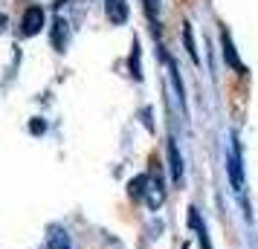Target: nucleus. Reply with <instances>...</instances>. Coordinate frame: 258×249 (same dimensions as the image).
Wrapping results in <instances>:
<instances>
[{"instance_id": "obj_9", "label": "nucleus", "mask_w": 258, "mask_h": 249, "mask_svg": "<svg viewBox=\"0 0 258 249\" xmlns=\"http://www.w3.org/2000/svg\"><path fill=\"white\" fill-rule=\"evenodd\" d=\"M6 29V15H0V32Z\"/></svg>"}, {"instance_id": "obj_1", "label": "nucleus", "mask_w": 258, "mask_h": 249, "mask_svg": "<svg viewBox=\"0 0 258 249\" xmlns=\"http://www.w3.org/2000/svg\"><path fill=\"white\" fill-rule=\"evenodd\" d=\"M226 171H229L232 189L238 191V194H244L246 191V177H244V162H241V148H238L235 139H232V145H229V154H226Z\"/></svg>"}, {"instance_id": "obj_3", "label": "nucleus", "mask_w": 258, "mask_h": 249, "mask_svg": "<svg viewBox=\"0 0 258 249\" xmlns=\"http://www.w3.org/2000/svg\"><path fill=\"white\" fill-rule=\"evenodd\" d=\"M47 246L49 249H76V243H73V235L64 229V226L52 223L47 229Z\"/></svg>"}, {"instance_id": "obj_7", "label": "nucleus", "mask_w": 258, "mask_h": 249, "mask_svg": "<svg viewBox=\"0 0 258 249\" xmlns=\"http://www.w3.org/2000/svg\"><path fill=\"white\" fill-rule=\"evenodd\" d=\"M223 49H226V61H229V64H235L238 70H244V67H241V61H238V52H235L232 41H229V35H226V32H223Z\"/></svg>"}, {"instance_id": "obj_6", "label": "nucleus", "mask_w": 258, "mask_h": 249, "mask_svg": "<svg viewBox=\"0 0 258 249\" xmlns=\"http://www.w3.org/2000/svg\"><path fill=\"white\" fill-rule=\"evenodd\" d=\"M107 18H110L113 24H122V21L128 18V6H125V0H107Z\"/></svg>"}, {"instance_id": "obj_4", "label": "nucleus", "mask_w": 258, "mask_h": 249, "mask_svg": "<svg viewBox=\"0 0 258 249\" xmlns=\"http://www.w3.org/2000/svg\"><path fill=\"white\" fill-rule=\"evenodd\" d=\"M188 229L198 235V240H200V246L203 249H212V243H209V235H206V226H203V217H200V212L191 206L188 209Z\"/></svg>"}, {"instance_id": "obj_2", "label": "nucleus", "mask_w": 258, "mask_h": 249, "mask_svg": "<svg viewBox=\"0 0 258 249\" xmlns=\"http://www.w3.org/2000/svg\"><path fill=\"white\" fill-rule=\"evenodd\" d=\"M41 26H44V9H41V6H26L24 18H21V32H24L26 38L38 35Z\"/></svg>"}, {"instance_id": "obj_8", "label": "nucleus", "mask_w": 258, "mask_h": 249, "mask_svg": "<svg viewBox=\"0 0 258 249\" xmlns=\"http://www.w3.org/2000/svg\"><path fill=\"white\" fill-rule=\"evenodd\" d=\"M183 41H186V47H188V55L198 61V49H195V35H191V24H186V29H183Z\"/></svg>"}, {"instance_id": "obj_5", "label": "nucleus", "mask_w": 258, "mask_h": 249, "mask_svg": "<svg viewBox=\"0 0 258 249\" xmlns=\"http://www.w3.org/2000/svg\"><path fill=\"white\" fill-rule=\"evenodd\" d=\"M168 171H171V183L183 180V156H180L174 142H168Z\"/></svg>"}]
</instances>
